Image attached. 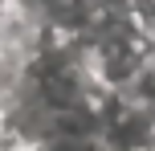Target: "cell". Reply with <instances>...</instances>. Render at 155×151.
Returning <instances> with one entry per match:
<instances>
[{
  "label": "cell",
  "instance_id": "obj_6",
  "mask_svg": "<svg viewBox=\"0 0 155 151\" xmlns=\"http://www.w3.org/2000/svg\"><path fill=\"white\" fill-rule=\"evenodd\" d=\"M151 151H155V143H151Z\"/></svg>",
  "mask_w": 155,
  "mask_h": 151
},
{
  "label": "cell",
  "instance_id": "obj_4",
  "mask_svg": "<svg viewBox=\"0 0 155 151\" xmlns=\"http://www.w3.org/2000/svg\"><path fill=\"white\" fill-rule=\"evenodd\" d=\"M0 151H33L29 143H0Z\"/></svg>",
  "mask_w": 155,
  "mask_h": 151
},
{
  "label": "cell",
  "instance_id": "obj_5",
  "mask_svg": "<svg viewBox=\"0 0 155 151\" xmlns=\"http://www.w3.org/2000/svg\"><path fill=\"white\" fill-rule=\"evenodd\" d=\"M8 8H12V0H0V16H4V12H8Z\"/></svg>",
  "mask_w": 155,
  "mask_h": 151
},
{
  "label": "cell",
  "instance_id": "obj_1",
  "mask_svg": "<svg viewBox=\"0 0 155 151\" xmlns=\"http://www.w3.org/2000/svg\"><path fill=\"white\" fill-rule=\"evenodd\" d=\"M106 151H151L155 143V106L139 102L131 94H106L98 127Z\"/></svg>",
  "mask_w": 155,
  "mask_h": 151
},
{
  "label": "cell",
  "instance_id": "obj_3",
  "mask_svg": "<svg viewBox=\"0 0 155 151\" xmlns=\"http://www.w3.org/2000/svg\"><path fill=\"white\" fill-rule=\"evenodd\" d=\"M135 21L147 33V41L155 45V0H135Z\"/></svg>",
  "mask_w": 155,
  "mask_h": 151
},
{
  "label": "cell",
  "instance_id": "obj_2",
  "mask_svg": "<svg viewBox=\"0 0 155 151\" xmlns=\"http://www.w3.org/2000/svg\"><path fill=\"white\" fill-rule=\"evenodd\" d=\"M29 147H33V151H106L102 135H57V131L33 139Z\"/></svg>",
  "mask_w": 155,
  "mask_h": 151
}]
</instances>
